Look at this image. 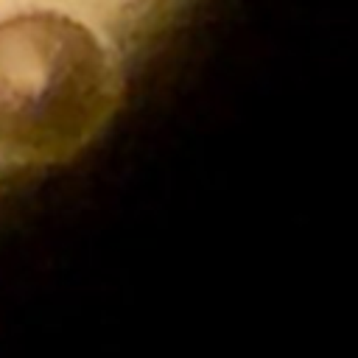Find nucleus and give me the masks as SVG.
Instances as JSON below:
<instances>
[{
  "instance_id": "nucleus-1",
  "label": "nucleus",
  "mask_w": 358,
  "mask_h": 358,
  "mask_svg": "<svg viewBox=\"0 0 358 358\" xmlns=\"http://www.w3.org/2000/svg\"><path fill=\"white\" fill-rule=\"evenodd\" d=\"M117 95L98 39L76 20L36 11L0 22V148L22 159L73 154Z\"/></svg>"
}]
</instances>
